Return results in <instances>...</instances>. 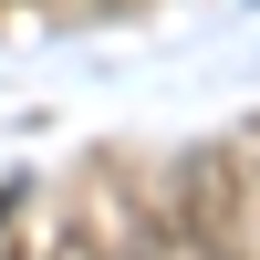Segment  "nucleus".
I'll list each match as a JSON object with an SVG mask.
<instances>
[{
    "label": "nucleus",
    "mask_w": 260,
    "mask_h": 260,
    "mask_svg": "<svg viewBox=\"0 0 260 260\" xmlns=\"http://www.w3.org/2000/svg\"><path fill=\"white\" fill-rule=\"evenodd\" d=\"M156 229H177V240H198V250H229V240H240V167H229L219 146L177 156V177H167V219H156Z\"/></svg>",
    "instance_id": "obj_1"
},
{
    "label": "nucleus",
    "mask_w": 260,
    "mask_h": 260,
    "mask_svg": "<svg viewBox=\"0 0 260 260\" xmlns=\"http://www.w3.org/2000/svg\"><path fill=\"white\" fill-rule=\"evenodd\" d=\"M11 198H21V187H11V177H0V219H11Z\"/></svg>",
    "instance_id": "obj_2"
}]
</instances>
